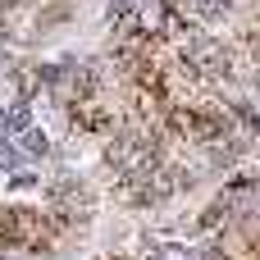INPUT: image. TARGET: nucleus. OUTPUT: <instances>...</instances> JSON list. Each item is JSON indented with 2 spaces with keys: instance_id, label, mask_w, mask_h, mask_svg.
<instances>
[{
  "instance_id": "39448f33",
  "label": "nucleus",
  "mask_w": 260,
  "mask_h": 260,
  "mask_svg": "<svg viewBox=\"0 0 260 260\" xmlns=\"http://www.w3.org/2000/svg\"><path fill=\"white\" fill-rule=\"evenodd\" d=\"M0 169H23V155L14 142H0Z\"/></svg>"
},
{
  "instance_id": "7ed1b4c3",
  "label": "nucleus",
  "mask_w": 260,
  "mask_h": 260,
  "mask_svg": "<svg viewBox=\"0 0 260 260\" xmlns=\"http://www.w3.org/2000/svg\"><path fill=\"white\" fill-rule=\"evenodd\" d=\"M14 142H18V155H23V160H46V155H50V137H46L41 128H23Z\"/></svg>"
},
{
  "instance_id": "f257e3e1",
  "label": "nucleus",
  "mask_w": 260,
  "mask_h": 260,
  "mask_svg": "<svg viewBox=\"0 0 260 260\" xmlns=\"http://www.w3.org/2000/svg\"><path fill=\"white\" fill-rule=\"evenodd\" d=\"M178 5L192 9V23H219V18H233L238 0H178Z\"/></svg>"
},
{
  "instance_id": "423d86ee",
  "label": "nucleus",
  "mask_w": 260,
  "mask_h": 260,
  "mask_svg": "<svg viewBox=\"0 0 260 260\" xmlns=\"http://www.w3.org/2000/svg\"><path fill=\"white\" fill-rule=\"evenodd\" d=\"M0 59H5V37H0Z\"/></svg>"
},
{
  "instance_id": "f03ea898",
  "label": "nucleus",
  "mask_w": 260,
  "mask_h": 260,
  "mask_svg": "<svg viewBox=\"0 0 260 260\" xmlns=\"http://www.w3.org/2000/svg\"><path fill=\"white\" fill-rule=\"evenodd\" d=\"M23 128H32V110L27 105H0V142H14Z\"/></svg>"
},
{
  "instance_id": "20e7f679",
  "label": "nucleus",
  "mask_w": 260,
  "mask_h": 260,
  "mask_svg": "<svg viewBox=\"0 0 260 260\" xmlns=\"http://www.w3.org/2000/svg\"><path fill=\"white\" fill-rule=\"evenodd\" d=\"M137 260H201V251L187 247V242H151V251Z\"/></svg>"
}]
</instances>
